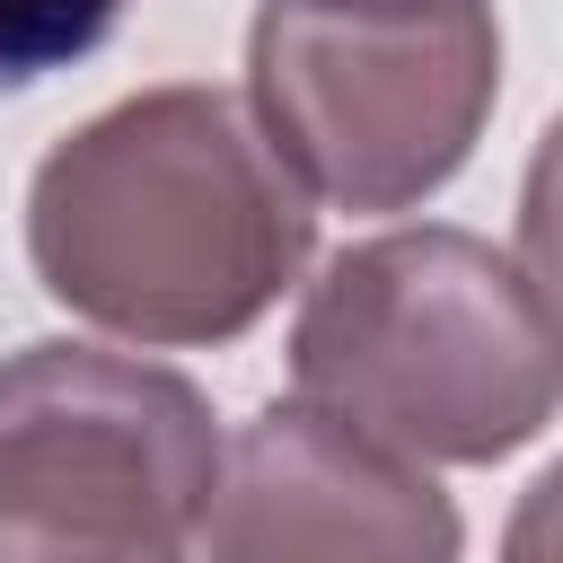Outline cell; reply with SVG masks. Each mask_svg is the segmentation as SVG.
Here are the masks:
<instances>
[{"label":"cell","mask_w":563,"mask_h":563,"mask_svg":"<svg viewBox=\"0 0 563 563\" xmlns=\"http://www.w3.org/2000/svg\"><path fill=\"white\" fill-rule=\"evenodd\" d=\"M26 246L62 308L141 343H220L299 273L308 194L238 97L158 88L35 167Z\"/></svg>","instance_id":"obj_1"},{"label":"cell","mask_w":563,"mask_h":563,"mask_svg":"<svg viewBox=\"0 0 563 563\" xmlns=\"http://www.w3.org/2000/svg\"><path fill=\"white\" fill-rule=\"evenodd\" d=\"M299 405L396 457H501L554 413V317L466 229H405L334 255L290 334Z\"/></svg>","instance_id":"obj_2"},{"label":"cell","mask_w":563,"mask_h":563,"mask_svg":"<svg viewBox=\"0 0 563 563\" xmlns=\"http://www.w3.org/2000/svg\"><path fill=\"white\" fill-rule=\"evenodd\" d=\"M501 79L493 9L466 18H255V132L299 194L352 211L422 202L475 141Z\"/></svg>","instance_id":"obj_3"},{"label":"cell","mask_w":563,"mask_h":563,"mask_svg":"<svg viewBox=\"0 0 563 563\" xmlns=\"http://www.w3.org/2000/svg\"><path fill=\"white\" fill-rule=\"evenodd\" d=\"M220 475L211 405L150 361L35 343L0 369V510L185 545Z\"/></svg>","instance_id":"obj_4"},{"label":"cell","mask_w":563,"mask_h":563,"mask_svg":"<svg viewBox=\"0 0 563 563\" xmlns=\"http://www.w3.org/2000/svg\"><path fill=\"white\" fill-rule=\"evenodd\" d=\"M202 537L211 563H457L449 493L299 396L220 449Z\"/></svg>","instance_id":"obj_5"},{"label":"cell","mask_w":563,"mask_h":563,"mask_svg":"<svg viewBox=\"0 0 563 563\" xmlns=\"http://www.w3.org/2000/svg\"><path fill=\"white\" fill-rule=\"evenodd\" d=\"M132 0H0V88H35L88 62Z\"/></svg>","instance_id":"obj_6"},{"label":"cell","mask_w":563,"mask_h":563,"mask_svg":"<svg viewBox=\"0 0 563 563\" xmlns=\"http://www.w3.org/2000/svg\"><path fill=\"white\" fill-rule=\"evenodd\" d=\"M0 563H185V545L132 537V528H70V519L0 510Z\"/></svg>","instance_id":"obj_7"},{"label":"cell","mask_w":563,"mask_h":563,"mask_svg":"<svg viewBox=\"0 0 563 563\" xmlns=\"http://www.w3.org/2000/svg\"><path fill=\"white\" fill-rule=\"evenodd\" d=\"M273 9H317V18H466L484 0H273Z\"/></svg>","instance_id":"obj_8"}]
</instances>
